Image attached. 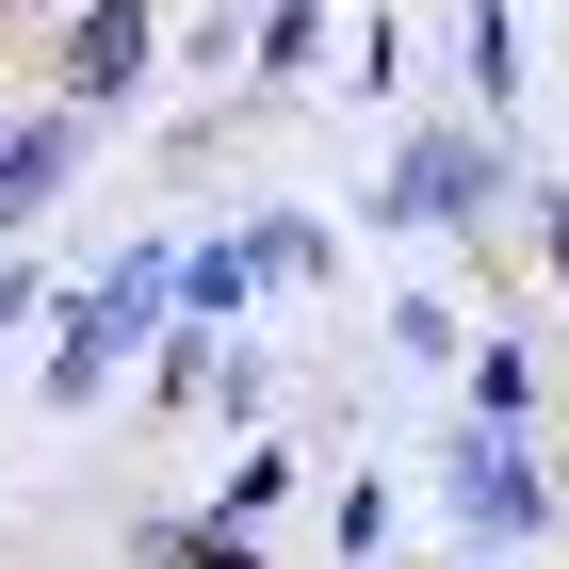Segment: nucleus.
Segmentation results:
<instances>
[{
	"label": "nucleus",
	"mask_w": 569,
	"mask_h": 569,
	"mask_svg": "<svg viewBox=\"0 0 569 569\" xmlns=\"http://www.w3.org/2000/svg\"><path fill=\"white\" fill-rule=\"evenodd\" d=\"M147 49H163V17H147V0H82V17H66V49H49V66H66V114H114V98L147 82Z\"/></svg>",
	"instance_id": "1"
},
{
	"label": "nucleus",
	"mask_w": 569,
	"mask_h": 569,
	"mask_svg": "<svg viewBox=\"0 0 569 569\" xmlns=\"http://www.w3.org/2000/svg\"><path fill=\"white\" fill-rule=\"evenodd\" d=\"M147 309H163V261H131V277H98V293H82V309H66V342H49V391L82 407V391H98V375H114V358H131V342H147Z\"/></svg>",
	"instance_id": "2"
},
{
	"label": "nucleus",
	"mask_w": 569,
	"mask_h": 569,
	"mask_svg": "<svg viewBox=\"0 0 569 569\" xmlns=\"http://www.w3.org/2000/svg\"><path fill=\"white\" fill-rule=\"evenodd\" d=\"M488 196H505V147H488V131H423V147H407V179H391L407 228H456V212H488Z\"/></svg>",
	"instance_id": "3"
},
{
	"label": "nucleus",
	"mask_w": 569,
	"mask_h": 569,
	"mask_svg": "<svg viewBox=\"0 0 569 569\" xmlns=\"http://www.w3.org/2000/svg\"><path fill=\"white\" fill-rule=\"evenodd\" d=\"M66 147H82V114H66V98H49L33 131H0V244H17V228L49 212V179H66Z\"/></svg>",
	"instance_id": "4"
},
{
	"label": "nucleus",
	"mask_w": 569,
	"mask_h": 569,
	"mask_svg": "<svg viewBox=\"0 0 569 569\" xmlns=\"http://www.w3.org/2000/svg\"><path fill=\"white\" fill-rule=\"evenodd\" d=\"M456 521H488V537H521V521H537V472L505 456V439H456Z\"/></svg>",
	"instance_id": "5"
},
{
	"label": "nucleus",
	"mask_w": 569,
	"mask_h": 569,
	"mask_svg": "<svg viewBox=\"0 0 569 569\" xmlns=\"http://www.w3.org/2000/svg\"><path fill=\"white\" fill-rule=\"evenodd\" d=\"M147 569H261V553H244V537H196V521H163V537H147Z\"/></svg>",
	"instance_id": "6"
},
{
	"label": "nucleus",
	"mask_w": 569,
	"mask_h": 569,
	"mask_svg": "<svg viewBox=\"0 0 569 569\" xmlns=\"http://www.w3.org/2000/svg\"><path fill=\"white\" fill-rule=\"evenodd\" d=\"M17 309H33V277H0V326H17Z\"/></svg>",
	"instance_id": "7"
},
{
	"label": "nucleus",
	"mask_w": 569,
	"mask_h": 569,
	"mask_svg": "<svg viewBox=\"0 0 569 569\" xmlns=\"http://www.w3.org/2000/svg\"><path fill=\"white\" fill-rule=\"evenodd\" d=\"M0 17H17V0H0Z\"/></svg>",
	"instance_id": "8"
}]
</instances>
